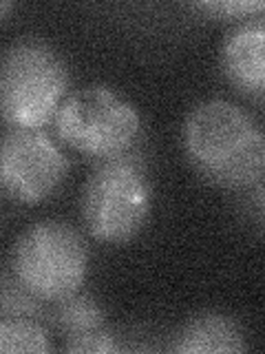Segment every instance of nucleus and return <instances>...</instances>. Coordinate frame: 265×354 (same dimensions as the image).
Segmentation results:
<instances>
[{
	"mask_svg": "<svg viewBox=\"0 0 265 354\" xmlns=\"http://www.w3.org/2000/svg\"><path fill=\"white\" fill-rule=\"evenodd\" d=\"M9 3H3V18H7V14H9Z\"/></svg>",
	"mask_w": 265,
	"mask_h": 354,
	"instance_id": "15",
	"label": "nucleus"
},
{
	"mask_svg": "<svg viewBox=\"0 0 265 354\" xmlns=\"http://www.w3.org/2000/svg\"><path fill=\"white\" fill-rule=\"evenodd\" d=\"M53 127L66 147L88 160L106 162L135 149L141 115L115 88L88 84L66 95Z\"/></svg>",
	"mask_w": 265,
	"mask_h": 354,
	"instance_id": "5",
	"label": "nucleus"
},
{
	"mask_svg": "<svg viewBox=\"0 0 265 354\" xmlns=\"http://www.w3.org/2000/svg\"><path fill=\"white\" fill-rule=\"evenodd\" d=\"M69 160L44 129L7 127L0 149V182L9 199L40 204L60 191Z\"/></svg>",
	"mask_w": 265,
	"mask_h": 354,
	"instance_id": "6",
	"label": "nucleus"
},
{
	"mask_svg": "<svg viewBox=\"0 0 265 354\" xmlns=\"http://www.w3.org/2000/svg\"><path fill=\"white\" fill-rule=\"evenodd\" d=\"M0 313L3 317H47L49 308L38 297H33L29 290H25L14 277L5 272L3 277V299H0Z\"/></svg>",
	"mask_w": 265,
	"mask_h": 354,
	"instance_id": "11",
	"label": "nucleus"
},
{
	"mask_svg": "<svg viewBox=\"0 0 265 354\" xmlns=\"http://www.w3.org/2000/svg\"><path fill=\"white\" fill-rule=\"evenodd\" d=\"M193 9L215 18H257L265 16V0H206Z\"/></svg>",
	"mask_w": 265,
	"mask_h": 354,
	"instance_id": "12",
	"label": "nucleus"
},
{
	"mask_svg": "<svg viewBox=\"0 0 265 354\" xmlns=\"http://www.w3.org/2000/svg\"><path fill=\"white\" fill-rule=\"evenodd\" d=\"M221 71L239 93L265 95V16L248 18L228 31L219 51Z\"/></svg>",
	"mask_w": 265,
	"mask_h": 354,
	"instance_id": "7",
	"label": "nucleus"
},
{
	"mask_svg": "<svg viewBox=\"0 0 265 354\" xmlns=\"http://www.w3.org/2000/svg\"><path fill=\"white\" fill-rule=\"evenodd\" d=\"M7 272L25 290L51 306L82 290L88 272L86 243L64 221H38L14 243Z\"/></svg>",
	"mask_w": 265,
	"mask_h": 354,
	"instance_id": "4",
	"label": "nucleus"
},
{
	"mask_svg": "<svg viewBox=\"0 0 265 354\" xmlns=\"http://www.w3.org/2000/svg\"><path fill=\"white\" fill-rule=\"evenodd\" d=\"M66 352H82V354H110L119 352L117 337L108 330V326L97 328L91 332H84L80 337L64 339Z\"/></svg>",
	"mask_w": 265,
	"mask_h": 354,
	"instance_id": "13",
	"label": "nucleus"
},
{
	"mask_svg": "<svg viewBox=\"0 0 265 354\" xmlns=\"http://www.w3.org/2000/svg\"><path fill=\"white\" fill-rule=\"evenodd\" d=\"M69 71L49 42L20 38L3 55L0 95L7 127L44 129L64 102Z\"/></svg>",
	"mask_w": 265,
	"mask_h": 354,
	"instance_id": "3",
	"label": "nucleus"
},
{
	"mask_svg": "<svg viewBox=\"0 0 265 354\" xmlns=\"http://www.w3.org/2000/svg\"><path fill=\"white\" fill-rule=\"evenodd\" d=\"M184 151L206 182L228 191L246 193L265 175V136L246 111L224 97L190 109Z\"/></svg>",
	"mask_w": 265,
	"mask_h": 354,
	"instance_id": "1",
	"label": "nucleus"
},
{
	"mask_svg": "<svg viewBox=\"0 0 265 354\" xmlns=\"http://www.w3.org/2000/svg\"><path fill=\"white\" fill-rule=\"evenodd\" d=\"M47 321L53 326V330L60 332L62 339H71L84 335V332L104 328L106 315L91 295L75 292L62 301L51 304Z\"/></svg>",
	"mask_w": 265,
	"mask_h": 354,
	"instance_id": "9",
	"label": "nucleus"
},
{
	"mask_svg": "<svg viewBox=\"0 0 265 354\" xmlns=\"http://www.w3.org/2000/svg\"><path fill=\"white\" fill-rule=\"evenodd\" d=\"M170 352L179 354H235L246 350L243 330L224 313H202L177 330Z\"/></svg>",
	"mask_w": 265,
	"mask_h": 354,
	"instance_id": "8",
	"label": "nucleus"
},
{
	"mask_svg": "<svg viewBox=\"0 0 265 354\" xmlns=\"http://www.w3.org/2000/svg\"><path fill=\"white\" fill-rule=\"evenodd\" d=\"M248 195V213L261 228H265V175L246 191Z\"/></svg>",
	"mask_w": 265,
	"mask_h": 354,
	"instance_id": "14",
	"label": "nucleus"
},
{
	"mask_svg": "<svg viewBox=\"0 0 265 354\" xmlns=\"http://www.w3.org/2000/svg\"><path fill=\"white\" fill-rule=\"evenodd\" d=\"M49 335L40 319L3 317L0 319V352L3 354H47Z\"/></svg>",
	"mask_w": 265,
	"mask_h": 354,
	"instance_id": "10",
	"label": "nucleus"
},
{
	"mask_svg": "<svg viewBox=\"0 0 265 354\" xmlns=\"http://www.w3.org/2000/svg\"><path fill=\"white\" fill-rule=\"evenodd\" d=\"M257 102H259V104L263 106V111H265V95H261V97L257 100Z\"/></svg>",
	"mask_w": 265,
	"mask_h": 354,
	"instance_id": "16",
	"label": "nucleus"
},
{
	"mask_svg": "<svg viewBox=\"0 0 265 354\" xmlns=\"http://www.w3.org/2000/svg\"><path fill=\"white\" fill-rule=\"evenodd\" d=\"M153 188L137 149L97 162L84 184L80 213L86 232L102 243H126L148 224Z\"/></svg>",
	"mask_w": 265,
	"mask_h": 354,
	"instance_id": "2",
	"label": "nucleus"
}]
</instances>
